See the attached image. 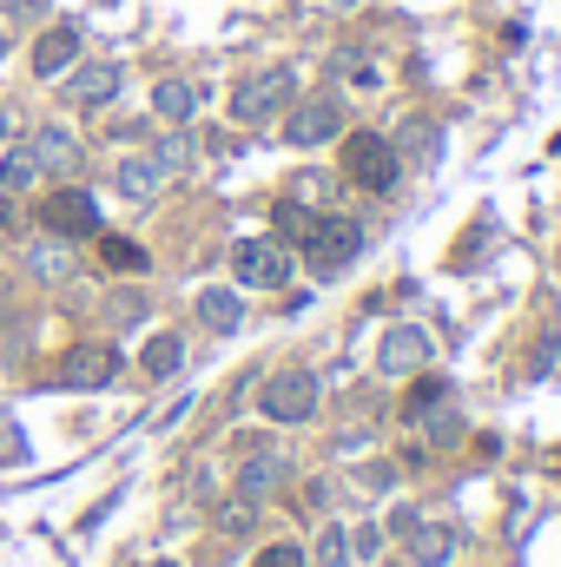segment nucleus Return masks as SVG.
I'll list each match as a JSON object with an SVG mask.
<instances>
[{"instance_id": "0eeeda50", "label": "nucleus", "mask_w": 561, "mask_h": 567, "mask_svg": "<svg viewBox=\"0 0 561 567\" xmlns=\"http://www.w3.org/2000/svg\"><path fill=\"white\" fill-rule=\"evenodd\" d=\"M120 377V350L113 343H80V350H67V363H60V383L67 390H106Z\"/></svg>"}, {"instance_id": "2eb2a0df", "label": "nucleus", "mask_w": 561, "mask_h": 567, "mask_svg": "<svg viewBox=\"0 0 561 567\" xmlns=\"http://www.w3.org/2000/svg\"><path fill=\"white\" fill-rule=\"evenodd\" d=\"M198 323H205V330H218V337H232V330L245 323V297H238V290H225V284L198 290Z\"/></svg>"}, {"instance_id": "c756f323", "label": "nucleus", "mask_w": 561, "mask_h": 567, "mask_svg": "<svg viewBox=\"0 0 561 567\" xmlns=\"http://www.w3.org/2000/svg\"><path fill=\"white\" fill-rule=\"evenodd\" d=\"M0 231H13V205H7V192H0Z\"/></svg>"}, {"instance_id": "1a4fd4ad", "label": "nucleus", "mask_w": 561, "mask_h": 567, "mask_svg": "<svg viewBox=\"0 0 561 567\" xmlns=\"http://www.w3.org/2000/svg\"><path fill=\"white\" fill-rule=\"evenodd\" d=\"M40 218H47L53 238H93V231H100V205H93L86 192H53V198L40 205Z\"/></svg>"}, {"instance_id": "4be33fe9", "label": "nucleus", "mask_w": 561, "mask_h": 567, "mask_svg": "<svg viewBox=\"0 0 561 567\" xmlns=\"http://www.w3.org/2000/svg\"><path fill=\"white\" fill-rule=\"evenodd\" d=\"M310 225H317V218H310L297 198H284V205H278V231H284V238H297V245H304V238H310Z\"/></svg>"}, {"instance_id": "a211bd4d", "label": "nucleus", "mask_w": 561, "mask_h": 567, "mask_svg": "<svg viewBox=\"0 0 561 567\" xmlns=\"http://www.w3.org/2000/svg\"><path fill=\"white\" fill-rule=\"evenodd\" d=\"M0 185H7V192H27V185H40V158H33V145L7 152V165H0Z\"/></svg>"}, {"instance_id": "9b49d317", "label": "nucleus", "mask_w": 561, "mask_h": 567, "mask_svg": "<svg viewBox=\"0 0 561 567\" xmlns=\"http://www.w3.org/2000/svg\"><path fill=\"white\" fill-rule=\"evenodd\" d=\"M73 60H80V27H73V20H53V27L40 33V47H33V73H40V80H60Z\"/></svg>"}, {"instance_id": "393cba45", "label": "nucleus", "mask_w": 561, "mask_h": 567, "mask_svg": "<svg viewBox=\"0 0 561 567\" xmlns=\"http://www.w3.org/2000/svg\"><path fill=\"white\" fill-rule=\"evenodd\" d=\"M106 265H113V271H145V251L126 245V238H106Z\"/></svg>"}, {"instance_id": "423d86ee", "label": "nucleus", "mask_w": 561, "mask_h": 567, "mask_svg": "<svg viewBox=\"0 0 561 567\" xmlns=\"http://www.w3.org/2000/svg\"><path fill=\"white\" fill-rule=\"evenodd\" d=\"M429 357H436V337H429L422 323H397V330H384V343H377V370H384V377H417Z\"/></svg>"}, {"instance_id": "ddd939ff", "label": "nucleus", "mask_w": 561, "mask_h": 567, "mask_svg": "<svg viewBox=\"0 0 561 567\" xmlns=\"http://www.w3.org/2000/svg\"><path fill=\"white\" fill-rule=\"evenodd\" d=\"M456 561V528L449 522H417L410 528V567H449Z\"/></svg>"}, {"instance_id": "20e7f679", "label": "nucleus", "mask_w": 561, "mask_h": 567, "mask_svg": "<svg viewBox=\"0 0 561 567\" xmlns=\"http://www.w3.org/2000/svg\"><path fill=\"white\" fill-rule=\"evenodd\" d=\"M232 271H238V284L278 290V284H290V251H284L278 238H238L232 245Z\"/></svg>"}, {"instance_id": "9d476101", "label": "nucleus", "mask_w": 561, "mask_h": 567, "mask_svg": "<svg viewBox=\"0 0 561 567\" xmlns=\"http://www.w3.org/2000/svg\"><path fill=\"white\" fill-rule=\"evenodd\" d=\"M344 133V106L337 100H304V106H290V120H284V140L290 145H324Z\"/></svg>"}, {"instance_id": "39448f33", "label": "nucleus", "mask_w": 561, "mask_h": 567, "mask_svg": "<svg viewBox=\"0 0 561 567\" xmlns=\"http://www.w3.org/2000/svg\"><path fill=\"white\" fill-rule=\"evenodd\" d=\"M344 165H350V178L364 185V192H390L397 185V145L390 140H377V133H357V140L344 145Z\"/></svg>"}, {"instance_id": "f8f14e48", "label": "nucleus", "mask_w": 561, "mask_h": 567, "mask_svg": "<svg viewBox=\"0 0 561 567\" xmlns=\"http://www.w3.org/2000/svg\"><path fill=\"white\" fill-rule=\"evenodd\" d=\"M284 475H290V462H284L278 449H252L245 468H238V495L245 502H265L272 488H284Z\"/></svg>"}, {"instance_id": "a878e982", "label": "nucleus", "mask_w": 561, "mask_h": 567, "mask_svg": "<svg viewBox=\"0 0 561 567\" xmlns=\"http://www.w3.org/2000/svg\"><path fill=\"white\" fill-rule=\"evenodd\" d=\"M252 515H258V502H245V495H238V502H225V508H218V528L245 535V528H252Z\"/></svg>"}, {"instance_id": "aec40b11", "label": "nucleus", "mask_w": 561, "mask_h": 567, "mask_svg": "<svg viewBox=\"0 0 561 567\" xmlns=\"http://www.w3.org/2000/svg\"><path fill=\"white\" fill-rule=\"evenodd\" d=\"M27 265H33V278H47V284L73 278V258H67L60 245H33V251H27Z\"/></svg>"}, {"instance_id": "6ab92c4d", "label": "nucleus", "mask_w": 561, "mask_h": 567, "mask_svg": "<svg viewBox=\"0 0 561 567\" xmlns=\"http://www.w3.org/2000/svg\"><path fill=\"white\" fill-rule=\"evenodd\" d=\"M178 363H185V343L178 337H152L145 343V377H178Z\"/></svg>"}, {"instance_id": "cd10ccee", "label": "nucleus", "mask_w": 561, "mask_h": 567, "mask_svg": "<svg viewBox=\"0 0 561 567\" xmlns=\"http://www.w3.org/2000/svg\"><path fill=\"white\" fill-rule=\"evenodd\" d=\"M290 192H297V205H324V198H330V178H324V172H304Z\"/></svg>"}, {"instance_id": "6e6552de", "label": "nucleus", "mask_w": 561, "mask_h": 567, "mask_svg": "<svg viewBox=\"0 0 561 567\" xmlns=\"http://www.w3.org/2000/svg\"><path fill=\"white\" fill-rule=\"evenodd\" d=\"M120 86H126V73H120L113 60H73V66H67V93H73V106H113Z\"/></svg>"}, {"instance_id": "f257e3e1", "label": "nucleus", "mask_w": 561, "mask_h": 567, "mask_svg": "<svg viewBox=\"0 0 561 567\" xmlns=\"http://www.w3.org/2000/svg\"><path fill=\"white\" fill-rule=\"evenodd\" d=\"M290 100H297V80H290L284 66L252 73V80H238V86H232V120H238V126H265V120H278Z\"/></svg>"}, {"instance_id": "b1692460", "label": "nucleus", "mask_w": 561, "mask_h": 567, "mask_svg": "<svg viewBox=\"0 0 561 567\" xmlns=\"http://www.w3.org/2000/svg\"><path fill=\"white\" fill-rule=\"evenodd\" d=\"M417 423H422V435H429V442H456V435H462V423H456L442 403H436V410H422Z\"/></svg>"}, {"instance_id": "7c9ffc66", "label": "nucleus", "mask_w": 561, "mask_h": 567, "mask_svg": "<svg viewBox=\"0 0 561 567\" xmlns=\"http://www.w3.org/2000/svg\"><path fill=\"white\" fill-rule=\"evenodd\" d=\"M13 7H20V13H40V7H47V0H13Z\"/></svg>"}, {"instance_id": "4468645a", "label": "nucleus", "mask_w": 561, "mask_h": 567, "mask_svg": "<svg viewBox=\"0 0 561 567\" xmlns=\"http://www.w3.org/2000/svg\"><path fill=\"white\" fill-rule=\"evenodd\" d=\"M113 185H120V198H133V205H145V198H152V192L165 185V165H159L152 152H133V158H120Z\"/></svg>"}, {"instance_id": "412c9836", "label": "nucleus", "mask_w": 561, "mask_h": 567, "mask_svg": "<svg viewBox=\"0 0 561 567\" xmlns=\"http://www.w3.org/2000/svg\"><path fill=\"white\" fill-rule=\"evenodd\" d=\"M317 561H324V567H350V528H337V522H330V528L317 535Z\"/></svg>"}, {"instance_id": "2f4dec72", "label": "nucleus", "mask_w": 561, "mask_h": 567, "mask_svg": "<svg viewBox=\"0 0 561 567\" xmlns=\"http://www.w3.org/2000/svg\"><path fill=\"white\" fill-rule=\"evenodd\" d=\"M7 133H13V113H7V106H0V140H7Z\"/></svg>"}, {"instance_id": "dca6fc26", "label": "nucleus", "mask_w": 561, "mask_h": 567, "mask_svg": "<svg viewBox=\"0 0 561 567\" xmlns=\"http://www.w3.org/2000/svg\"><path fill=\"white\" fill-rule=\"evenodd\" d=\"M33 158H40V172H60V178H73V172H80V140H73L67 126H40Z\"/></svg>"}, {"instance_id": "473e14b6", "label": "nucleus", "mask_w": 561, "mask_h": 567, "mask_svg": "<svg viewBox=\"0 0 561 567\" xmlns=\"http://www.w3.org/2000/svg\"><path fill=\"white\" fill-rule=\"evenodd\" d=\"M0 60H7V33H0Z\"/></svg>"}, {"instance_id": "72a5a7b5", "label": "nucleus", "mask_w": 561, "mask_h": 567, "mask_svg": "<svg viewBox=\"0 0 561 567\" xmlns=\"http://www.w3.org/2000/svg\"><path fill=\"white\" fill-rule=\"evenodd\" d=\"M152 567H178V561H152Z\"/></svg>"}, {"instance_id": "f03ea898", "label": "nucleus", "mask_w": 561, "mask_h": 567, "mask_svg": "<svg viewBox=\"0 0 561 567\" xmlns=\"http://www.w3.org/2000/svg\"><path fill=\"white\" fill-rule=\"evenodd\" d=\"M357 251H364V225L357 218H317L310 238H304V258H310L317 278H337Z\"/></svg>"}, {"instance_id": "5701e85b", "label": "nucleus", "mask_w": 561, "mask_h": 567, "mask_svg": "<svg viewBox=\"0 0 561 567\" xmlns=\"http://www.w3.org/2000/svg\"><path fill=\"white\" fill-rule=\"evenodd\" d=\"M442 396H449V383H442V377H422L417 390H410V403H404V410H410V423H417L422 410H436Z\"/></svg>"}, {"instance_id": "bb28decb", "label": "nucleus", "mask_w": 561, "mask_h": 567, "mask_svg": "<svg viewBox=\"0 0 561 567\" xmlns=\"http://www.w3.org/2000/svg\"><path fill=\"white\" fill-rule=\"evenodd\" d=\"M252 567H304V548H297V542H272Z\"/></svg>"}, {"instance_id": "f3484780", "label": "nucleus", "mask_w": 561, "mask_h": 567, "mask_svg": "<svg viewBox=\"0 0 561 567\" xmlns=\"http://www.w3.org/2000/svg\"><path fill=\"white\" fill-rule=\"evenodd\" d=\"M198 100H205V93H198L192 80H159V86H152V113H159V120H172V126H192Z\"/></svg>"}, {"instance_id": "7ed1b4c3", "label": "nucleus", "mask_w": 561, "mask_h": 567, "mask_svg": "<svg viewBox=\"0 0 561 567\" xmlns=\"http://www.w3.org/2000/svg\"><path fill=\"white\" fill-rule=\"evenodd\" d=\"M258 410H265L272 423H310V416H317V377H310V370H278V377H265Z\"/></svg>"}, {"instance_id": "c85d7f7f", "label": "nucleus", "mask_w": 561, "mask_h": 567, "mask_svg": "<svg viewBox=\"0 0 561 567\" xmlns=\"http://www.w3.org/2000/svg\"><path fill=\"white\" fill-rule=\"evenodd\" d=\"M377 548H384V528H370V522H364V528L350 535V555H364V561H377Z\"/></svg>"}]
</instances>
